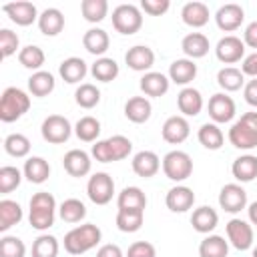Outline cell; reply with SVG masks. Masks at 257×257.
<instances>
[{"instance_id":"cell-1","label":"cell","mask_w":257,"mask_h":257,"mask_svg":"<svg viewBox=\"0 0 257 257\" xmlns=\"http://www.w3.org/2000/svg\"><path fill=\"white\" fill-rule=\"evenodd\" d=\"M28 221L30 227L36 231H46L54 225V217H56V199L46 193H34L30 197V205H28Z\"/></svg>"},{"instance_id":"cell-2","label":"cell","mask_w":257,"mask_h":257,"mask_svg":"<svg viewBox=\"0 0 257 257\" xmlns=\"http://www.w3.org/2000/svg\"><path fill=\"white\" fill-rule=\"evenodd\" d=\"M102 239V231L94 223H84L70 229L64 235V251L70 255H84L86 251L94 249Z\"/></svg>"},{"instance_id":"cell-3","label":"cell","mask_w":257,"mask_h":257,"mask_svg":"<svg viewBox=\"0 0 257 257\" xmlns=\"http://www.w3.org/2000/svg\"><path fill=\"white\" fill-rule=\"evenodd\" d=\"M133 151V143L128 137L124 135H112L108 139L96 141L92 145L90 155L98 161V163H114V161H122L131 155Z\"/></svg>"},{"instance_id":"cell-4","label":"cell","mask_w":257,"mask_h":257,"mask_svg":"<svg viewBox=\"0 0 257 257\" xmlns=\"http://www.w3.org/2000/svg\"><path fill=\"white\" fill-rule=\"evenodd\" d=\"M229 143L235 149L251 151L257 147V112H245L229 128Z\"/></svg>"},{"instance_id":"cell-5","label":"cell","mask_w":257,"mask_h":257,"mask_svg":"<svg viewBox=\"0 0 257 257\" xmlns=\"http://www.w3.org/2000/svg\"><path fill=\"white\" fill-rule=\"evenodd\" d=\"M30 108V96L22 88L8 86L4 88L0 96V120L2 122H14L20 116H24Z\"/></svg>"},{"instance_id":"cell-6","label":"cell","mask_w":257,"mask_h":257,"mask_svg":"<svg viewBox=\"0 0 257 257\" xmlns=\"http://www.w3.org/2000/svg\"><path fill=\"white\" fill-rule=\"evenodd\" d=\"M161 169H163L167 179H171L175 183H181V181H185L193 175V159H191L189 153L175 149V151H169L163 157Z\"/></svg>"},{"instance_id":"cell-7","label":"cell","mask_w":257,"mask_h":257,"mask_svg":"<svg viewBox=\"0 0 257 257\" xmlns=\"http://www.w3.org/2000/svg\"><path fill=\"white\" fill-rule=\"evenodd\" d=\"M112 26H114L116 32H120L124 36H131V34L139 32L141 26H143L141 6H135V4H118L112 10Z\"/></svg>"},{"instance_id":"cell-8","label":"cell","mask_w":257,"mask_h":257,"mask_svg":"<svg viewBox=\"0 0 257 257\" xmlns=\"http://www.w3.org/2000/svg\"><path fill=\"white\" fill-rule=\"evenodd\" d=\"M40 135L46 143L50 145H62L70 139L72 135V126H70V120L62 114H50L42 120L40 124Z\"/></svg>"},{"instance_id":"cell-9","label":"cell","mask_w":257,"mask_h":257,"mask_svg":"<svg viewBox=\"0 0 257 257\" xmlns=\"http://www.w3.org/2000/svg\"><path fill=\"white\" fill-rule=\"evenodd\" d=\"M86 195L94 205H108L114 197V181L108 173H94L86 183Z\"/></svg>"},{"instance_id":"cell-10","label":"cell","mask_w":257,"mask_h":257,"mask_svg":"<svg viewBox=\"0 0 257 257\" xmlns=\"http://www.w3.org/2000/svg\"><path fill=\"white\" fill-rule=\"evenodd\" d=\"M227 231V241L237 249V251H247L253 247L255 243V233H253V225L249 221H243L239 217L231 219L225 225Z\"/></svg>"},{"instance_id":"cell-11","label":"cell","mask_w":257,"mask_h":257,"mask_svg":"<svg viewBox=\"0 0 257 257\" xmlns=\"http://www.w3.org/2000/svg\"><path fill=\"white\" fill-rule=\"evenodd\" d=\"M207 110H209V116L215 124H225V122H231L237 114V106H235V100L227 94V92H215L211 98H209V104H207Z\"/></svg>"},{"instance_id":"cell-12","label":"cell","mask_w":257,"mask_h":257,"mask_svg":"<svg viewBox=\"0 0 257 257\" xmlns=\"http://www.w3.org/2000/svg\"><path fill=\"white\" fill-rule=\"evenodd\" d=\"M219 207L225 213H241L247 209V191L239 183H227L219 193Z\"/></svg>"},{"instance_id":"cell-13","label":"cell","mask_w":257,"mask_h":257,"mask_svg":"<svg viewBox=\"0 0 257 257\" xmlns=\"http://www.w3.org/2000/svg\"><path fill=\"white\" fill-rule=\"evenodd\" d=\"M215 54L223 64H235L245 58V42L235 34H227L217 42Z\"/></svg>"},{"instance_id":"cell-14","label":"cell","mask_w":257,"mask_h":257,"mask_svg":"<svg viewBox=\"0 0 257 257\" xmlns=\"http://www.w3.org/2000/svg\"><path fill=\"white\" fill-rule=\"evenodd\" d=\"M245 20V10L237 2H227L215 12V22L223 32H235Z\"/></svg>"},{"instance_id":"cell-15","label":"cell","mask_w":257,"mask_h":257,"mask_svg":"<svg viewBox=\"0 0 257 257\" xmlns=\"http://www.w3.org/2000/svg\"><path fill=\"white\" fill-rule=\"evenodd\" d=\"M2 10L18 26H30L34 20L38 22V16H40L36 6L32 2H28V0H16V2H10V4H4Z\"/></svg>"},{"instance_id":"cell-16","label":"cell","mask_w":257,"mask_h":257,"mask_svg":"<svg viewBox=\"0 0 257 257\" xmlns=\"http://www.w3.org/2000/svg\"><path fill=\"white\" fill-rule=\"evenodd\" d=\"M161 135H163V141H167L169 145H181L189 139L191 135V126H189V120L183 116V114H175V116H169L161 128Z\"/></svg>"},{"instance_id":"cell-17","label":"cell","mask_w":257,"mask_h":257,"mask_svg":"<svg viewBox=\"0 0 257 257\" xmlns=\"http://www.w3.org/2000/svg\"><path fill=\"white\" fill-rule=\"evenodd\" d=\"M165 205L173 213H185L195 205V193L187 185H175L165 195Z\"/></svg>"},{"instance_id":"cell-18","label":"cell","mask_w":257,"mask_h":257,"mask_svg":"<svg viewBox=\"0 0 257 257\" xmlns=\"http://www.w3.org/2000/svg\"><path fill=\"white\" fill-rule=\"evenodd\" d=\"M124 62L135 72H151V66L155 64V52L147 44H135L126 50Z\"/></svg>"},{"instance_id":"cell-19","label":"cell","mask_w":257,"mask_h":257,"mask_svg":"<svg viewBox=\"0 0 257 257\" xmlns=\"http://www.w3.org/2000/svg\"><path fill=\"white\" fill-rule=\"evenodd\" d=\"M62 167L70 177H86L92 169L90 155L82 149H70L62 157Z\"/></svg>"},{"instance_id":"cell-20","label":"cell","mask_w":257,"mask_h":257,"mask_svg":"<svg viewBox=\"0 0 257 257\" xmlns=\"http://www.w3.org/2000/svg\"><path fill=\"white\" fill-rule=\"evenodd\" d=\"M131 167H133V173L143 177V179H151L159 173L161 169V159L155 151H139L133 155V161H131Z\"/></svg>"},{"instance_id":"cell-21","label":"cell","mask_w":257,"mask_h":257,"mask_svg":"<svg viewBox=\"0 0 257 257\" xmlns=\"http://www.w3.org/2000/svg\"><path fill=\"white\" fill-rule=\"evenodd\" d=\"M169 86H171L169 76H165L163 72H155V70L145 72L141 76V82H139V88L143 90V94L145 96H153V98H159V96L167 94Z\"/></svg>"},{"instance_id":"cell-22","label":"cell","mask_w":257,"mask_h":257,"mask_svg":"<svg viewBox=\"0 0 257 257\" xmlns=\"http://www.w3.org/2000/svg\"><path fill=\"white\" fill-rule=\"evenodd\" d=\"M209 16H211L209 6H207L205 2H199V0L187 2V4H183V8H181V18H183V22H185L187 26H191V28H201V26H205V24L209 22Z\"/></svg>"},{"instance_id":"cell-23","label":"cell","mask_w":257,"mask_h":257,"mask_svg":"<svg viewBox=\"0 0 257 257\" xmlns=\"http://www.w3.org/2000/svg\"><path fill=\"white\" fill-rule=\"evenodd\" d=\"M86 72H88V66H86V62H84L80 56H68V58H64V60L60 62V66H58L60 78H62L64 82H68V84H76V82L84 80ZM80 84H82V82H80Z\"/></svg>"},{"instance_id":"cell-24","label":"cell","mask_w":257,"mask_h":257,"mask_svg":"<svg viewBox=\"0 0 257 257\" xmlns=\"http://www.w3.org/2000/svg\"><path fill=\"white\" fill-rule=\"evenodd\" d=\"M209 48H211L209 38H207L203 32H189V34H185L183 40H181V50H183L185 56L191 58V60L207 56Z\"/></svg>"},{"instance_id":"cell-25","label":"cell","mask_w":257,"mask_h":257,"mask_svg":"<svg viewBox=\"0 0 257 257\" xmlns=\"http://www.w3.org/2000/svg\"><path fill=\"white\" fill-rule=\"evenodd\" d=\"M197 76V64L191 58H177L169 66V80L181 86H187Z\"/></svg>"},{"instance_id":"cell-26","label":"cell","mask_w":257,"mask_h":257,"mask_svg":"<svg viewBox=\"0 0 257 257\" xmlns=\"http://www.w3.org/2000/svg\"><path fill=\"white\" fill-rule=\"evenodd\" d=\"M191 225L197 233L201 235H209L211 231H215V227L219 225V215L213 207L209 205H203V207H197L191 215Z\"/></svg>"},{"instance_id":"cell-27","label":"cell","mask_w":257,"mask_h":257,"mask_svg":"<svg viewBox=\"0 0 257 257\" xmlns=\"http://www.w3.org/2000/svg\"><path fill=\"white\" fill-rule=\"evenodd\" d=\"M82 46L86 48V52H90V54L100 58V56H104V52L110 46V36L102 28H96V26L88 28L84 32V36H82Z\"/></svg>"},{"instance_id":"cell-28","label":"cell","mask_w":257,"mask_h":257,"mask_svg":"<svg viewBox=\"0 0 257 257\" xmlns=\"http://www.w3.org/2000/svg\"><path fill=\"white\" fill-rule=\"evenodd\" d=\"M177 106L183 112V116H197L203 110V96L197 88L193 86H185L179 94H177Z\"/></svg>"},{"instance_id":"cell-29","label":"cell","mask_w":257,"mask_h":257,"mask_svg":"<svg viewBox=\"0 0 257 257\" xmlns=\"http://www.w3.org/2000/svg\"><path fill=\"white\" fill-rule=\"evenodd\" d=\"M151 112H153V106L147 96H131L124 104V116L135 124L147 122L151 118Z\"/></svg>"},{"instance_id":"cell-30","label":"cell","mask_w":257,"mask_h":257,"mask_svg":"<svg viewBox=\"0 0 257 257\" xmlns=\"http://www.w3.org/2000/svg\"><path fill=\"white\" fill-rule=\"evenodd\" d=\"M231 173L239 183H251L253 179H257V155H241L233 161L231 165Z\"/></svg>"},{"instance_id":"cell-31","label":"cell","mask_w":257,"mask_h":257,"mask_svg":"<svg viewBox=\"0 0 257 257\" xmlns=\"http://www.w3.org/2000/svg\"><path fill=\"white\" fill-rule=\"evenodd\" d=\"M22 173H24V179L26 181H30L34 185H42L50 177V165L42 157H28L24 161Z\"/></svg>"},{"instance_id":"cell-32","label":"cell","mask_w":257,"mask_h":257,"mask_svg":"<svg viewBox=\"0 0 257 257\" xmlns=\"http://www.w3.org/2000/svg\"><path fill=\"white\" fill-rule=\"evenodd\" d=\"M38 28L44 36H56L64 28V14L58 8H44L38 16Z\"/></svg>"},{"instance_id":"cell-33","label":"cell","mask_w":257,"mask_h":257,"mask_svg":"<svg viewBox=\"0 0 257 257\" xmlns=\"http://www.w3.org/2000/svg\"><path fill=\"white\" fill-rule=\"evenodd\" d=\"M217 84L225 92H237L245 86V74L237 66H223L217 72Z\"/></svg>"},{"instance_id":"cell-34","label":"cell","mask_w":257,"mask_h":257,"mask_svg":"<svg viewBox=\"0 0 257 257\" xmlns=\"http://www.w3.org/2000/svg\"><path fill=\"white\" fill-rule=\"evenodd\" d=\"M54 86H56V80H54V76H52L50 72H46V70L32 72L30 78H28V92H30L32 96H38V98L48 96V94L54 90Z\"/></svg>"},{"instance_id":"cell-35","label":"cell","mask_w":257,"mask_h":257,"mask_svg":"<svg viewBox=\"0 0 257 257\" xmlns=\"http://www.w3.org/2000/svg\"><path fill=\"white\" fill-rule=\"evenodd\" d=\"M120 68H118V62L114 58H108V56H100L94 60V64L90 66V74L94 76V80L98 82H112L116 76H118Z\"/></svg>"},{"instance_id":"cell-36","label":"cell","mask_w":257,"mask_h":257,"mask_svg":"<svg viewBox=\"0 0 257 257\" xmlns=\"http://www.w3.org/2000/svg\"><path fill=\"white\" fill-rule=\"evenodd\" d=\"M197 139H199V143H201L205 149H209V151H217V149H221L223 143H225V135H223V131L219 128V124H215V122H205V124H201V128L197 131Z\"/></svg>"},{"instance_id":"cell-37","label":"cell","mask_w":257,"mask_h":257,"mask_svg":"<svg viewBox=\"0 0 257 257\" xmlns=\"http://www.w3.org/2000/svg\"><path fill=\"white\" fill-rule=\"evenodd\" d=\"M22 221V207L12 199L0 201V231L6 233L10 227L18 225Z\"/></svg>"},{"instance_id":"cell-38","label":"cell","mask_w":257,"mask_h":257,"mask_svg":"<svg viewBox=\"0 0 257 257\" xmlns=\"http://www.w3.org/2000/svg\"><path fill=\"white\" fill-rule=\"evenodd\" d=\"M229 255V241L221 235H207L199 243V257H227Z\"/></svg>"},{"instance_id":"cell-39","label":"cell","mask_w":257,"mask_h":257,"mask_svg":"<svg viewBox=\"0 0 257 257\" xmlns=\"http://www.w3.org/2000/svg\"><path fill=\"white\" fill-rule=\"evenodd\" d=\"M58 215H60V219H62L64 223L74 225V223H80V221L86 217V207H84V203H82L80 199L70 197V199H64V201L60 203Z\"/></svg>"},{"instance_id":"cell-40","label":"cell","mask_w":257,"mask_h":257,"mask_svg":"<svg viewBox=\"0 0 257 257\" xmlns=\"http://www.w3.org/2000/svg\"><path fill=\"white\" fill-rule=\"evenodd\" d=\"M145 211L139 209H118L116 213V227L122 233H137L143 227Z\"/></svg>"},{"instance_id":"cell-41","label":"cell","mask_w":257,"mask_h":257,"mask_svg":"<svg viewBox=\"0 0 257 257\" xmlns=\"http://www.w3.org/2000/svg\"><path fill=\"white\" fill-rule=\"evenodd\" d=\"M116 205H118V209H139V211H145V207H147V195L139 187H124L118 193Z\"/></svg>"},{"instance_id":"cell-42","label":"cell","mask_w":257,"mask_h":257,"mask_svg":"<svg viewBox=\"0 0 257 257\" xmlns=\"http://www.w3.org/2000/svg\"><path fill=\"white\" fill-rule=\"evenodd\" d=\"M74 135L84 143H96L100 135V120L90 114L78 118V122L74 124Z\"/></svg>"},{"instance_id":"cell-43","label":"cell","mask_w":257,"mask_h":257,"mask_svg":"<svg viewBox=\"0 0 257 257\" xmlns=\"http://www.w3.org/2000/svg\"><path fill=\"white\" fill-rule=\"evenodd\" d=\"M44 58H46V56H44V50H42L40 46H36V44H28V46L20 48V52H18V62H20L24 68L34 70V72H38V70L42 68Z\"/></svg>"},{"instance_id":"cell-44","label":"cell","mask_w":257,"mask_h":257,"mask_svg":"<svg viewBox=\"0 0 257 257\" xmlns=\"http://www.w3.org/2000/svg\"><path fill=\"white\" fill-rule=\"evenodd\" d=\"M80 12L86 22H102L108 14V2L106 0H82L80 2Z\"/></svg>"},{"instance_id":"cell-45","label":"cell","mask_w":257,"mask_h":257,"mask_svg":"<svg viewBox=\"0 0 257 257\" xmlns=\"http://www.w3.org/2000/svg\"><path fill=\"white\" fill-rule=\"evenodd\" d=\"M74 100L80 108H94L98 102H100V90L92 84V82H82L76 90H74Z\"/></svg>"},{"instance_id":"cell-46","label":"cell","mask_w":257,"mask_h":257,"mask_svg":"<svg viewBox=\"0 0 257 257\" xmlns=\"http://www.w3.org/2000/svg\"><path fill=\"white\" fill-rule=\"evenodd\" d=\"M60 245L54 235H38L32 243V257H58Z\"/></svg>"},{"instance_id":"cell-47","label":"cell","mask_w":257,"mask_h":257,"mask_svg":"<svg viewBox=\"0 0 257 257\" xmlns=\"http://www.w3.org/2000/svg\"><path fill=\"white\" fill-rule=\"evenodd\" d=\"M4 151L10 155V157H16V159H22L30 153V141L26 135L22 133H10L6 135L4 139Z\"/></svg>"},{"instance_id":"cell-48","label":"cell","mask_w":257,"mask_h":257,"mask_svg":"<svg viewBox=\"0 0 257 257\" xmlns=\"http://www.w3.org/2000/svg\"><path fill=\"white\" fill-rule=\"evenodd\" d=\"M22 177H24V173H22L20 169L12 167V165L0 167V193L6 195V193H10V191H14V189L20 185Z\"/></svg>"},{"instance_id":"cell-49","label":"cell","mask_w":257,"mask_h":257,"mask_svg":"<svg viewBox=\"0 0 257 257\" xmlns=\"http://www.w3.org/2000/svg\"><path fill=\"white\" fill-rule=\"evenodd\" d=\"M26 255V245L22 239L14 235H4L0 239V257H24Z\"/></svg>"},{"instance_id":"cell-50","label":"cell","mask_w":257,"mask_h":257,"mask_svg":"<svg viewBox=\"0 0 257 257\" xmlns=\"http://www.w3.org/2000/svg\"><path fill=\"white\" fill-rule=\"evenodd\" d=\"M18 44H20V40H18V34H16V32H12L10 28H2V30H0V52H2L4 58L16 54ZM18 52H20V50H18Z\"/></svg>"},{"instance_id":"cell-51","label":"cell","mask_w":257,"mask_h":257,"mask_svg":"<svg viewBox=\"0 0 257 257\" xmlns=\"http://www.w3.org/2000/svg\"><path fill=\"white\" fill-rule=\"evenodd\" d=\"M124 257H157V249L149 241H135Z\"/></svg>"},{"instance_id":"cell-52","label":"cell","mask_w":257,"mask_h":257,"mask_svg":"<svg viewBox=\"0 0 257 257\" xmlns=\"http://www.w3.org/2000/svg\"><path fill=\"white\" fill-rule=\"evenodd\" d=\"M171 2L169 0H141V10L145 14H151V16H161L169 10Z\"/></svg>"},{"instance_id":"cell-53","label":"cell","mask_w":257,"mask_h":257,"mask_svg":"<svg viewBox=\"0 0 257 257\" xmlns=\"http://www.w3.org/2000/svg\"><path fill=\"white\" fill-rule=\"evenodd\" d=\"M241 72L245 76L257 78V50H253L251 54H245V58L241 60Z\"/></svg>"},{"instance_id":"cell-54","label":"cell","mask_w":257,"mask_h":257,"mask_svg":"<svg viewBox=\"0 0 257 257\" xmlns=\"http://www.w3.org/2000/svg\"><path fill=\"white\" fill-rule=\"evenodd\" d=\"M243 96H245V102L253 108H257V78H251L245 86H243Z\"/></svg>"},{"instance_id":"cell-55","label":"cell","mask_w":257,"mask_h":257,"mask_svg":"<svg viewBox=\"0 0 257 257\" xmlns=\"http://www.w3.org/2000/svg\"><path fill=\"white\" fill-rule=\"evenodd\" d=\"M243 42H245V46H249V48H255V50H257V20H253V22H249V24L245 26Z\"/></svg>"},{"instance_id":"cell-56","label":"cell","mask_w":257,"mask_h":257,"mask_svg":"<svg viewBox=\"0 0 257 257\" xmlns=\"http://www.w3.org/2000/svg\"><path fill=\"white\" fill-rule=\"evenodd\" d=\"M96 257H124V253H122V249H120L118 245L106 243V245H102V247L96 251Z\"/></svg>"},{"instance_id":"cell-57","label":"cell","mask_w":257,"mask_h":257,"mask_svg":"<svg viewBox=\"0 0 257 257\" xmlns=\"http://www.w3.org/2000/svg\"><path fill=\"white\" fill-rule=\"evenodd\" d=\"M247 215H249V223L257 227V201H253L251 205H247Z\"/></svg>"},{"instance_id":"cell-58","label":"cell","mask_w":257,"mask_h":257,"mask_svg":"<svg viewBox=\"0 0 257 257\" xmlns=\"http://www.w3.org/2000/svg\"><path fill=\"white\" fill-rule=\"evenodd\" d=\"M253 257H257V245L253 247Z\"/></svg>"}]
</instances>
